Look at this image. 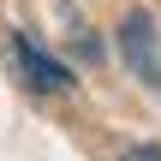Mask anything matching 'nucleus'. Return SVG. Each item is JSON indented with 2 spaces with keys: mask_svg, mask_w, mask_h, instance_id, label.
Segmentation results:
<instances>
[{
  "mask_svg": "<svg viewBox=\"0 0 161 161\" xmlns=\"http://www.w3.org/2000/svg\"><path fill=\"white\" fill-rule=\"evenodd\" d=\"M6 54H12V72L30 84V90H42V96H60V90H72V66H60L48 48H36L24 30H12L6 36Z\"/></svg>",
  "mask_w": 161,
  "mask_h": 161,
  "instance_id": "f257e3e1",
  "label": "nucleus"
},
{
  "mask_svg": "<svg viewBox=\"0 0 161 161\" xmlns=\"http://www.w3.org/2000/svg\"><path fill=\"white\" fill-rule=\"evenodd\" d=\"M119 48H125V66L161 90V42H155V18L149 12H125L119 18Z\"/></svg>",
  "mask_w": 161,
  "mask_h": 161,
  "instance_id": "f03ea898",
  "label": "nucleus"
},
{
  "mask_svg": "<svg viewBox=\"0 0 161 161\" xmlns=\"http://www.w3.org/2000/svg\"><path fill=\"white\" fill-rule=\"evenodd\" d=\"M119 161H161V149H155V143H131Z\"/></svg>",
  "mask_w": 161,
  "mask_h": 161,
  "instance_id": "7ed1b4c3",
  "label": "nucleus"
}]
</instances>
